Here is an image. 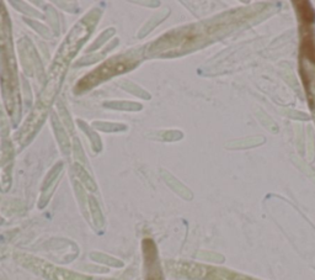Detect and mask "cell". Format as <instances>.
<instances>
[{
  "label": "cell",
  "instance_id": "cell-3",
  "mask_svg": "<svg viewBox=\"0 0 315 280\" xmlns=\"http://www.w3.org/2000/svg\"><path fill=\"white\" fill-rule=\"evenodd\" d=\"M35 268L42 276L47 277V278H49L51 280H91L90 278H86V277L79 276V274L71 273V272L63 271V269L53 268L51 266H43V268L35 267Z\"/></svg>",
  "mask_w": 315,
  "mask_h": 280
},
{
  "label": "cell",
  "instance_id": "cell-2",
  "mask_svg": "<svg viewBox=\"0 0 315 280\" xmlns=\"http://www.w3.org/2000/svg\"><path fill=\"white\" fill-rule=\"evenodd\" d=\"M143 252H144L147 280H163L158 264L157 249H155L154 242H152L150 240H145L143 242Z\"/></svg>",
  "mask_w": 315,
  "mask_h": 280
},
{
  "label": "cell",
  "instance_id": "cell-1",
  "mask_svg": "<svg viewBox=\"0 0 315 280\" xmlns=\"http://www.w3.org/2000/svg\"><path fill=\"white\" fill-rule=\"evenodd\" d=\"M133 64H135V62H132V59L127 58V57H117L115 59H110L105 64L99 67L98 69L91 72L88 77L81 79L78 83L76 90H80V89L81 90H86V89L91 88L95 84L100 83L101 80H105V79L110 78V77L115 76V74L128 71L130 68H132Z\"/></svg>",
  "mask_w": 315,
  "mask_h": 280
}]
</instances>
